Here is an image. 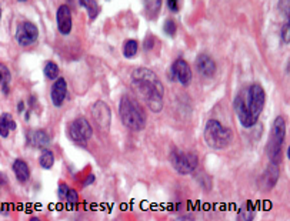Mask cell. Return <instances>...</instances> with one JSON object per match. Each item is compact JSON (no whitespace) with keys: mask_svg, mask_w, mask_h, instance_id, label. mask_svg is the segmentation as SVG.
I'll list each match as a JSON object with an SVG mask.
<instances>
[{"mask_svg":"<svg viewBox=\"0 0 290 221\" xmlns=\"http://www.w3.org/2000/svg\"><path fill=\"white\" fill-rule=\"evenodd\" d=\"M132 87L152 111L159 113L162 110L165 88L156 73L146 67H137L132 73Z\"/></svg>","mask_w":290,"mask_h":221,"instance_id":"obj_1","label":"cell"},{"mask_svg":"<svg viewBox=\"0 0 290 221\" xmlns=\"http://www.w3.org/2000/svg\"><path fill=\"white\" fill-rule=\"evenodd\" d=\"M266 103V94L260 85H252L244 94H239L235 99V110L239 117L240 124L246 129L253 127L263 111Z\"/></svg>","mask_w":290,"mask_h":221,"instance_id":"obj_2","label":"cell"},{"mask_svg":"<svg viewBox=\"0 0 290 221\" xmlns=\"http://www.w3.org/2000/svg\"><path fill=\"white\" fill-rule=\"evenodd\" d=\"M120 119L129 130L133 132H140L146 127V114L137 100L130 96H123L120 100Z\"/></svg>","mask_w":290,"mask_h":221,"instance_id":"obj_3","label":"cell"},{"mask_svg":"<svg viewBox=\"0 0 290 221\" xmlns=\"http://www.w3.org/2000/svg\"><path fill=\"white\" fill-rule=\"evenodd\" d=\"M233 133L218 120H209L205 127V141L213 150H223L230 146Z\"/></svg>","mask_w":290,"mask_h":221,"instance_id":"obj_4","label":"cell"},{"mask_svg":"<svg viewBox=\"0 0 290 221\" xmlns=\"http://www.w3.org/2000/svg\"><path fill=\"white\" fill-rule=\"evenodd\" d=\"M286 137V121L282 116L276 117L270 132V138L267 143V155L272 160V163H279L280 160V152L285 143Z\"/></svg>","mask_w":290,"mask_h":221,"instance_id":"obj_5","label":"cell"},{"mask_svg":"<svg viewBox=\"0 0 290 221\" xmlns=\"http://www.w3.org/2000/svg\"><path fill=\"white\" fill-rule=\"evenodd\" d=\"M170 163L173 169L177 171L179 174H192L193 171H196L199 166V158L194 153L190 152H182L174 149L170 154Z\"/></svg>","mask_w":290,"mask_h":221,"instance_id":"obj_6","label":"cell"},{"mask_svg":"<svg viewBox=\"0 0 290 221\" xmlns=\"http://www.w3.org/2000/svg\"><path fill=\"white\" fill-rule=\"evenodd\" d=\"M68 132L70 140H73L74 143H79V144L86 143L93 134V129L85 117H79L73 123H70Z\"/></svg>","mask_w":290,"mask_h":221,"instance_id":"obj_7","label":"cell"},{"mask_svg":"<svg viewBox=\"0 0 290 221\" xmlns=\"http://www.w3.org/2000/svg\"><path fill=\"white\" fill-rule=\"evenodd\" d=\"M39 37V30L32 22H22L17 26L16 30V40L17 43L23 47H27L33 44Z\"/></svg>","mask_w":290,"mask_h":221,"instance_id":"obj_8","label":"cell"},{"mask_svg":"<svg viewBox=\"0 0 290 221\" xmlns=\"http://www.w3.org/2000/svg\"><path fill=\"white\" fill-rule=\"evenodd\" d=\"M92 113H93V119L96 121V124H97L102 130H109L110 119H112L109 106L103 102L95 103V106L92 107Z\"/></svg>","mask_w":290,"mask_h":221,"instance_id":"obj_9","label":"cell"},{"mask_svg":"<svg viewBox=\"0 0 290 221\" xmlns=\"http://www.w3.org/2000/svg\"><path fill=\"white\" fill-rule=\"evenodd\" d=\"M72 26H73V22H72L70 9L69 6L63 4L57 9V29L62 34H69L72 32Z\"/></svg>","mask_w":290,"mask_h":221,"instance_id":"obj_10","label":"cell"},{"mask_svg":"<svg viewBox=\"0 0 290 221\" xmlns=\"http://www.w3.org/2000/svg\"><path fill=\"white\" fill-rule=\"evenodd\" d=\"M173 74L174 77L182 83L183 86H188L192 80V70L189 67V65L183 59H177L173 63Z\"/></svg>","mask_w":290,"mask_h":221,"instance_id":"obj_11","label":"cell"},{"mask_svg":"<svg viewBox=\"0 0 290 221\" xmlns=\"http://www.w3.org/2000/svg\"><path fill=\"white\" fill-rule=\"evenodd\" d=\"M66 93H68V85H66V80L65 79H57L54 82V85L51 87V102L56 107H60L63 102H65V97H66Z\"/></svg>","mask_w":290,"mask_h":221,"instance_id":"obj_12","label":"cell"},{"mask_svg":"<svg viewBox=\"0 0 290 221\" xmlns=\"http://www.w3.org/2000/svg\"><path fill=\"white\" fill-rule=\"evenodd\" d=\"M196 67L199 70V73L203 74L205 77H212L216 71V63L210 56L200 54L196 60Z\"/></svg>","mask_w":290,"mask_h":221,"instance_id":"obj_13","label":"cell"},{"mask_svg":"<svg viewBox=\"0 0 290 221\" xmlns=\"http://www.w3.org/2000/svg\"><path fill=\"white\" fill-rule=\"evenodd\" d=\"M27 141L30 146L37 147L40 150H45V149H48V146L50 143V137L45 130H33L27 134Z\"/></svg>","mask_w":290,"mask_h":221,"instance_id":"obj_14","label":"cell"},{"mask_svg":"<svg viewBox=\"0 0 290 221\" xmlns=\"http://www.w3.org/2000/svg\"><path fill=\"white\" fill-rule=\"evenodd\" d=\"M13 171H15V176L17 177V180L22 181V183H26L29 180V177H30V169H29L27 163L20 160V158L15 160Z\"/></svg>","mask_w":290,"mask_h":221,"instance_id":"obj_15","label":"cell"},{"mask_svg":"<svg viewBox=\"0 0 290 221\" xmlns=\"http://www.w3.org/2000/svg\"><path fill=\"white\" fill-rule=\"evenodd\" d=\"M13 130H16V123L12 117V114H9V113L1 114V117H0V136L6 138L9 136V133L13 132Z\"/></svg>","mask_w":290,"mask_h":221,"instance_id":"obj_16","label":"cell"},{"mask_svg":"<svg viewBox=\"0 0 290 221\" xmlns=\"http://www.w3.org/2000/svg\"><path fill=\"white\" fill-rule=\"evenodd\" d=\"M80 4L85 7L89 13V19L93 22L96 17L99 16V12H100V6L96 0H80Z\"/></svg>","mask_w":290,"mask_h":221,"instance_id":"obj_17","label":"cell"},{"mask_svg":"<svg viewBox=\"0 0 290 221\" xmlns=\"http://www.w3.org/2000/svg\"><path fill=\"white\" fill-rule=\"evenodd\" d=\"M9 85H10V73L4 65L0 63V88L4 94L9 93Z\"/></svg>","mask_w":290,"mask_h":221,"instance_id":"obj_18","label":"cell"},{"mask_svg":"<svg viewBox=\"0 0 290 221\" xmlns=\"http://www.w3.org/2000/svg\"><path fill=\"white\" fill-rule=\"evenodd\" d=\"M137 50H139V43H137L136 40H127V42L124 43V46H123V54H124V57H127V59L135 57Z\"/></svg>","mask_w":290,"mask_h":221,"instance_id":"obj_19","label":"cell"},{"mask_svg":"<svg viewBox=\"0 0 290 221\" xmlns=\"http://www.w3.org/2000/svg\"><path fill=\"white\" fill-rule=\"evenodd\" d=\"M53 164H54V155L51 153L50 150H43V153L40 155V166L43 167V169H46V170H49L53 167Z\"/></svg>","mask_w":290,"mask_h":221,"instance_id":"obj_20","label":"cell"},{"mask_svg":"<svg viewBox=\"0 0 290 221\" xmlns=\"http://www.w3.org/2000/svg\"><path fill=\"white\" fill-rule=\"evenodd\" d=\"M145 6H146L147 13L152 17H156L157 13H159V10H160L162 0H145Z\"/></svg>","mask_w":290,"mask_h":221,"instance_id":"obj_21","label":"cell"},{"mask_svg":"<svg viewBox=\"0 0 290 221\" xmlns=\"http://www.w3.org/2000/svg\"><path fill=\"white\" fill-rule=\"evenodd\" d=\"M45 76H46L49 80L57 79V76H59V67H57V65L53 63V62L46 63V66H45Z\"/></svg>","mask_w":290,"mask_h":221,"instance_id":"obj_22","label":"cell"},{"mask_svg":"<svg viewBox=\"0 0 290 221\" xmlns=\"http://www.w3.org/2000/svg\"><path fill=\"white\" fill-rule=\"evenodd\" d=\"M163 30H165V33L168 34V36L173 37L174 33H176V23L173 20H166L165 24H163Z\"/></svg>","mask_w":290,"mask_h":221,"instance_id":"obj_23","label":"cell"},{"mask_svg":"<svg viewBox=\"0 0 290 221\" xmlns=\"http://www.w3.org/2000/svg\"><path fill=\"white\" fill-rule=\"evenodd\" d=\"M168 6L170 9L171 12H179L180 10V6H182V0H168Z\"/></svg>","mask_w":290,"mask_h":221,"instance_id":"obj_24","label":"cell"},{"mask_svg":"<svg viewBox=\"0 0 290 221\" xmlns=\"http://www.w3.org/2000/svg\"><path fill=\"white\" fill-rule=\"evenodd\" d=\"M65 199H68L69 204H76L77 203V193L74 190H68V194Z\"/></svg>","mask_w":290,"mask_h":221,"instance_id":"obj_25","label":"cell"},{"mask_svg":"<svg viewBox=\"0 0 290 221\" xmlns=\"http://www.w3.org/2000/svg\"><path fill=\"white\" fill-rule=\"evenodd\" d=\"M290 26H289V23H286L285 26H283V32H282V36H283V39H285V42L286 43H289V40H290Z\"/></svg>","mask_w":290,"mask_h":221,"instance_id":"obj_26","label":"cell"},{"mask_svg":"<svg viewBox=\"0 0 290 221\" xmlns=\"http://www.w3.org/2000/svg\"><path fill=\"white\" fill-rule=\"evenodd\" d=\"M68 186L66 184H60L59 186V197L60 199H65L66 197V194H68Z\"/></svg>","mask_w":290,"mask_h":221,"instance_id":"obj_27","label":"cell"},{"mask_svg":"<svg viewBox=\"0 0 290 221\" xmlns=\"http://www.w3.org/2000/svg\"><path fill=\"white\" fill-rule=\"evenodd\" d=\"M19 110H20V111L23 110V102H20V104H19Z\"/></svg>","mask_w":290,"mask_h":221,"instance_id":"obj_28","label":"cell"},{"mask_svg":"<svg viewBox=\"0 0 290 221\" xmlns=\"http://www.w3.org/2000/svg\"><path fill=\"white\" fill-rule=\"evenodd\" d=\"M19 1H24V0H19Z\"/></svg>","mask_w":290,"mask_h":221,"instance_id":"obj_29","label":"cell"},{"mask_svg":"<svg viewBox=\"0 0 290 221\" xmlns=\"http://www.w3.org/2000/svg\"><path fill=\"white\" fill-rule=\"evenodd\" d=\"M0 15H1V12H0Z\"/></svg>","mask_w":290,"mask_h":221,"instance_id":"obj_30","label":"cell"}]
</instances>
